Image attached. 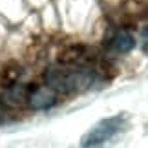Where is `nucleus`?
<instances>
[{"instance_id": "nucleus-5", "label": "nucleus", "mask_w": 148, "mask_h": 148, "mask_svg": "<svg viewBox=\"0 0 148 148\" xmlns=\"http://www.w3.org/2000/svg\"><path fill=\"white\" fill-rule=\"evenodd\" d=\"M141 48L145 51H148V27H145V29L141 31Z\"/></svg>"}, {"instance_id": "nucleus-4", "label": "nucleus", "mask_w": 148, "mask_h": 148, "mask_svg": "<svg viewBox=\"0 0 148 148\" xmlns=\"http://www.w3.org/2000/svg\"><path fill=\"white\" fill-rule=\"evenodd\" d=\"M135 48V38L130 35L128 31H119L113 35V38L108 44V49L113 51V53H130Z\"/></svg>"}, {"instance_id": "nucleus-3", "label": "nucleus", "mask_w": 148, "mask_h": 148, "mask_svg": "<svg viewBox=\"0 0 148 148\" xmlns=\"http://www.w3.org/2000/svg\"><path fill=\"white\" fill-rule=\"evenodd\" d=\"M27 102L33 110H48L57 102V95L53 88H37L27 95Z\"/></svg>"}, {"instance_id": "nucleus-1", "label": "nucleus", "mask_w": 148, "mask_h": 148, "mask_svg": "<svg viewBox=\"0 0 148 148\" xmlns=\"http://www.w3.org/2000/svg\"><path fill=\"white\" fill-rule=\"evenodd\" d=\"M97 81V75L86 68H51L46 71L49 88L60 93H79L90 90Z\"/></svg>"}, {"instance_id": "nucleus-2", "label": "nucleus", "mask_w": 148, "mask_h": 148, "mask_svg": "<svg viewBox=\"0 0 148 148\" xmlns=\"http://www.w3.org/2000/svg\"><path fill=\"white\" fill-rule=\"evenodd\" d=\"M124 121H126V119H124L123 113H121V115H113V117L102 119V121H99V123L95 124V126L82 137L81 145L86 146V148L106 145L108 141H112L113 137H117V135L123 132Z\"/></svg>"}]
</instances>
